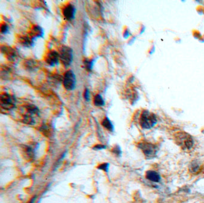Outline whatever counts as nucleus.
<instances>
[{
  "mask_svg": "<svg viewBox=\"0 0 204 203\" xmlns=\"http://www.w3.org/2000/svg\"><path fill=\"white\" fill-rule=\"evenodd\" d=\"M94 102L95 106H99V107L105 105V102L102 99V96L100 94H97L95 96Z\"/></svg>",
  "mask_w": 204,
  "mask_h": 203,
  "instance_id": "nucleus-16",
  "label": "nucleus"
},
{
  "mask_svg": "<svg viewBox=\"0 0 204 203\" xmlns=\"http://www.w3.org/2000/svg\"><path fill=\"white\" fill-rule=\"evenodd\" d=\"M8 30V26L7 25L6 23H3L1 25V32L2 33H6Z\"/></svg>",
  "mask_w": 204,
  "mask_h": 203,
  "instance_id": "nucleus-19",
  "label": "nucleus"
},
{
  "mask_svg": "<svg viewBox=\"0 0 204 203\" xmlns=\"http://www.w3.org/2000/svg\"><path fill=\"white\" fill-rule=\"evenodd\" d=\"M105 148H106V146L101 145V144L95 145L93 147V149H94V150H101V149H105Z\"/></svg>",
  "mask_w": 204,
  "mask_h": 203,
  "instance_id": "nucleus-21",
  "label": "nucleus"
},
{
  "mask_svg": "<svg viewBox=\"0 0 204 203\" xmlns=\"http://www.w3.org/2000/svg\"><path fill=\"white\" fill-rule=\"evenodd\" d=\"M102 125L107 130L109 131H113L114 130V126L113 124L111 123V121L109 120V118L106 117L105 118L102 122Z\"/></svg>",
  "mask_w": 204,
  "mask_h": 203,
  "instance_id": "nucleus-14",
  "label": "nucleus"
},
{
  "mask_svg": "<svg viewBox=\"0 0 204 203\" xmlns=\"http://www.w3.org/2000/svg\"><path fill=\"white\" fill-rule=\"evenodd\" d=\"M19 41L23 45L27 46L31 45L32 44L31 38L28 36H22L19 37Z\"/></svg>",
  "mask_w": 204,
  "mask_h": 203,
  "instance_id": "nucleus-15",
  "label": "nucleus"
},
{
  "mask_svg": "<svg viewBox=\"0 0 204 203\" xmlns=\"http://www.w3.org/2000/svg\"><path fill=\"white\" fill-rule=\"evenodd\" d=\"M59 58L64 65L67 67L71 64L73 60V50L68 47L63 46L59 50Z\"/></svg>",
  "mask_w": 204,
  "mask_h": 203,
  "instance_id": "nucleus-5",
  "label": "nucleus"
},
{
  "mask_svg": "<svg viewBox=\"0 0 204 203\" xmlns=\"http://www.w3.org/2000/svg\"><path fill=\"white\" fill-rule=\"evenodd\" d=\"M85 98L86 101H89V92L88 89H86L85 92Z\"/></svg>",
  "mask_w": 204,
  "mask_h": 203,
  "instance_id": "nucleus-22",
  "label": "nucleus"
},
{
  "mask_svg": "<svg viewBox=\"0 0 204 203\" xmlns=\"http://www.w3.org/2000/svg\"><path fill=\"white\" fill-rule=\"evenodd\" d=\"M202 169V165L201 161L198 160H193L189 164V170L190 173L193 174H199Z\"/></svg>",
  "mask_w": 204,
  "mask_h": 203,
  "instance_id": "nucleus-9",
  "label": "nucleus"
},
{
  "mask_svg": "<svg viewBox=\"0 0 204 203\" xmlns=\"http://www.w3.org/2000/svg\"><path fill=\"white\" fill-rule=\"evenodd\" d=\"M138 146L148 159L155 157L158 151V148L156 145L147 142H141Z\"/></svg>",
  "mask_w": 204,
  "mask_h": 203,
  "instance_id": "nucleus-3",
  "label": "nucleus"
},
{
  "mask_svg": "<svg viewBox=\"0 0 204 203\" xmlns=\"http://www.w3.org/2000/svg\"><path fill=\"white\" fill-rule=\"evenodd\" d=\"M16 104L15 97L7 93L1 94L0 105L1 107L5 110H11L14 108Z\"/></svg>",
  "mask_w": 204,
  "mask_h": 203,
  "instance_id": "nucleus-4",
  "label": "nucleus"
},
{
  "mask_svg": "<svg viewBox=\"0 0 204 203\" xmlns=\"http://www.w3.org/2000/svg\"><path fill=\"white\" fill-rule=\"evenodd\" d=\"M36 199V196H34V197H33V198H32L31 200V201H29V203H34V201H35Z\"/></svg>",
  "mask_w": 204,
  "mask_h": 203,
  "instance_id": "nucleus-23",
  "label": "nucleus"
},
{
  "mask_svg": "<svg viewBox=\"0 0 204 203\" xmlns=\"http://www.w3.org/2000/svg\"><path fill=\"white\" fill-rule=\"evenodd\" d=\"M23 152L24 155V157L27 160H34L35 158V149L31 146H24L23 148Z\"/></svg>",
  "mask_w": 204,
  "mask_h": 203,
  "instance_id": "nucleus-11",
  "label": "nucleus"
},
{
  "mask_svg": "<svg viewBox=\"0 0 204 203\" xmlns=\"http://www.w3.org/2000/svg\"><path fill=\"white\" fill-rule=\"evenodd\" d=\"M175 143L183 150H190L194 145L193 139L190 135L184 132H178L175 135Z\"/></svg>",
  "mask_w": 204,
  "mask_h": 203,
  "instance_id": "nucleus-1",
  "label": "nucleus"
},
{
  "mask_svg": "<svg viewBox=\"0 0 204 203\" xmlns=\"http://www.w3.org/2000/svg\"><path fill=\"white\" fill-rule=\"evenodd\" d=\"M64 86L67 90H73L76 84V78L74 73L72 71L66 72L64 78Z\"/></svg>",
  "mask_w": 204,
  "mask_h": 203,
  "instance_id": "nucleus-6",
  "label": "nucleus"
},
{
  "mask_svg": "<svg viewBox=\"0 0 204 203\" xmlns=\"http://www.w3.org/2000/svg\"><path fill=\"white\" fill-rule=\"evenodd\" d=\"M146 177L150 181L153 182H159L160 181V174L153 170H148L146 173Z\"/></svg>",
  "mask_w": 204,
  "mask_h": 203,
  "instance_id": "nucleus-12",
  "label": "nucleus"
},
{
  "mask_svg": "<svg viewBox=\"0 0 204 203\" xmlns=\"http://www.w3.org/2000/svg\"><path fill=\"white\" fill-rule=\"evenodd\" d=\"M113 152L114 153H115L116 155H120L121 154V150H120V148L119 146H115L113 149Z\"/></svg>",
  "mask_w": 204,
  "mask_h": 203,
  "instance_id": "nucleus-20",
  "label": "nucleus"
},
{
  "mask_svg": "<svg viewBox=\"0 0 204 203\" xmlns=\"http://www.w3.org/2000/svg\"><path fill=\"white\" fill-rule=\"evenodd\" d=\"M43 34V31L42 28L37 25H34L31 30L30 35L32 37H39L41 36Z\"/></svg>",
  "mask_w": 204,
  "mask_h": 203,
  "instance_id": "nucleus-13",
  "label": "nucleus"
},
{
  "mask_svg": "<svg viewBox=\"0 0 204 203\" xmlns=\"http://www.w3.org/2000/svg\"><path fill=\"white\" fill-rule=\"evenodd\" d=\"M1 51L4 54L6 58L10 61H14L17 57V52L15 49L10 47L2 46L1 47Z\"/></svg>",
  "mask_w": 204,
  "mask_h": 203,
  "instance_id": "nucleus-8",
  "label": "nucleus"
},
{
  "mask_svg": "<svg viewBox=\"0 0 204 203\" xmlns=\"http://www.w3.org/2000/svg\"><path fill=\"white\" fill-rule=\"evenodd\" d=\"M59 59V54L55 50L49 51L44 58L45 62L51 66H55L58 64Z\"/></svg>",
  "mask_w": 204,
  "mask_h": 203,
  "instance_id": "nucleus-7",
  "label": "nucleus"
},
{
  "mask_svg": "<svg viewBox=\"0 0 204 203\" xmlns=\"http://www.w3.org/2000/svg\"><path fill=\"white\" fill-rule=\"evenodd\" d=\"M109 163H104L100 164L98 167L97 168L99 170H104L105 172H108L109 171Z\"/></svg>",
  "mask_w": 204,
  "mask_h": 203,
  "instance_id": "nucleus-18",
  "label": "nucleus"
},
{
  "mask_svg": "<svg viewBox=\"0 0 204 203\" xmlns=\"http://www.w3.org/2000/svg\"><path fill=\"white\" fill-rule=\"evenodd\" d=\"M75 12H76V9L75 7L72 4H70L64 8L63 10V15L66 19L68 21H71L75 17Z\"/></svg>",
  "mask_w": 204,
  "mask_h": 203,
  "instance_id": "nucleus-10",
  "label": "nucleus"
},
{
  "mask_svg": "<svg viewBox=\"0 0 204 203\" xmlns=\"http://www.w3.org/2000/svg\"><path fill=\"white\" fill-rule=\"evenodd\" d=\"M157 123L156 116L148 111H144L139 118V124L142 128L144 129H150Z\"/></svg>",
  "mask_w": 204,
  "mask_h": 203,
  "instance_id": "nucleus-2",
  "label": "nucleus"
},
{
  "mask_svg": "<svg viewBox=\"0 0 204 203\" xmlns=\"http://www.w3.org/2000/svg\"><path fill=\"white\" fill-rule=\"evenodd\" d=\"M84 65L88 71H91L92 66H93V62L92 60L89 59H86L84 60Z\"/></svg>",
  "mask_w": 204,
  "mask_h": 203,
  "instance_id": "nucleus-17",
  "label": "nucleus"
}]
</instances>
